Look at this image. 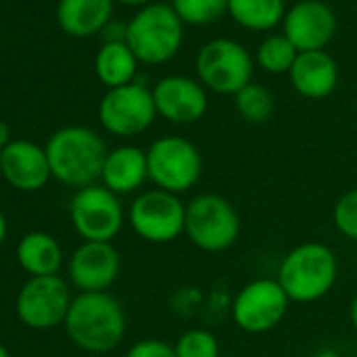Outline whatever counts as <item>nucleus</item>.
<instances>
[{
  "label": "nucleus",
  "instance_id": "1",
  "mask_svg": "<svg viewBox=\"0 0 357 357\" xmlns=\"http://www.w3.org/2000/svg\"><path fill=\"white\" fill-rule=\"evenodd\" d=\"M63 328L78 349L107 353L126 334V313L109 292H80L70 305Z\"/></svg>",
  "mask_w": 357,
  "mask_h": 357
},
{
  "label": "nucleus",
  "instance_id": "2",
  "mask_svg": "<svg viewBox=\"0 0 357 357\" xmlns=\"http://www.w3.org/2000/svg\"><path fill=\"white\" fill-rule=\"evenodd\" d=\"M45 149L53 178L74 190H82L99 181L109 151L99 132L89 126L59 128L51 135Z\"/></svg>",
  "mask_w": 357,
  "mask_h": 357
},
{
  "label": "nucleus",
  "instance_id": "3",
  "mask_svg": "<svg viewBox=\"0 0 357 357\" xmlns=\"http://www.w3.org/2000/svg\"><path fill=\"white\" fill-rule=\"evenodd\" d=\"M275 280L290 303H315L334 288L338 259L328 244L303 242L282 259Z\"/></svg>",
  "mask_w": 357,
  "mask_h": 357
},
{
  "label": "nucleus",
  "instance_id": "4",
  "mask_svg": "<svg viewBox=\"0 0 357 357\" xmlns=\"http://www.w3.org/2000/svg\"><path fill=\"white\" fill-rule=\"evenodd\" d=\"M185 24L166 3L141 7L126 24L124 43L130 47L139 63L162 66L170 61L183 45Z\"/></svg>",
  "mask_w": 357,
  "mask_h": 357
},
{
  "label": "nucleus",
  "instance_id": "5",
  "mask_svg": "<svg viewBox=\"0 0 357 357\" xmlns=\"http://www.w3.org/2000/svg\"><path fill=\"white\" fill-rule=\"evenodd\" d=\"M149 181L168 194L181 196L198 185L204 160L200 149L185 137L164 135L147 149Z\"/></svg>",
  "mask_w": 357,
  "mask_h": 357
},
{
  "label": "nucleus",
  "instance_id": "6",
  "mask_svg": "<svg viewBox=\"0 0 357 357\" xmlns=\"http://www.w3.org/2000/svg\"><path fill=\"white\" fill-rule=\"evenodd\" d=\"M242 231L236 206L219 194H200L188 202L185 236L204 252H223L231 248Z\"/></svg>",
  "mask_w": 357,
  "mask_h": 357
},
{
  "label": "nucleus",
  "instance_id": "7",
  "mask_svg": "<svg viewBox=\"0 0 357 357\" xmlns=\"http://www.w3.org/2000/svg\"><path fill=\"white\" fill-rule=\"evenodd\" d=\"M255 61L250 53L231 38L208 40L196 55V76L206 91L238 95L252 80Z\"/></svg>",
  "mask_w": 357,
  "mask_h": 357
},
{
  "label": "nucleus",
  "instance_id": "8",
  "mask_svg": "<svg viewBox=\"0 0 357 357\" xmlns=\"http://www.w3.org/2000/svg\"><path fill=\"white\" fill-rule=\"evenodd\" d=\"M188 204L158 188L141 192L128 206L130 229L149 244H168L185 234Z\"/></svg>",
  "mask_w": 357,
  "mask_h": 357
},
{
  "label": "nucleus",
  "instance_id": "9",
  "mask_svg": "<svg viewBox=\"0 0 357 357\" xmlns=\"http://www.w3.org/2000/svg\"><path fill=\"white\" fill-rule=\"evenodd\" d=\"M70 221L84 242H114L124 227L126 215L120 196L95 183L76 190L72 196Z\"/></svg>",
  "mask_w": 357,
  "mask_h": 357
},
{
  "label": "nucleus",
  "instance_id": "10",
  "mask_svg": "<svg viewBox=\"0 0 357 357\" xmlns=\"http://www.w3.org/2000/svg\"><path fill=\"white\" fill-rule=\"evenodd\" d=\"M290 298L275 278H259L244 284L231 301V319L246 334H265L280 326Z\"/></svg>",
  "mask_w": 357,
  "mask_h": 357
},
{
  "label": "nucleus",
  "instance_id": "11",
  "mask_svg": "<svg viewBox=\"0 0 357 357\" xmlns=\"http://www.w3.org/2000/svg\"><path fill=\"white\" fill-rule=\"evenodd\" d=\"M158 118L151 89L141 82L109 89L99 101V122L114 137H137Z\"/></svg>",
  "mask_w": 357,
  "mask_h": 357
},
{
  "label": "nucleus",
  "instance_id": "12",
  "mask_svg": "<svg viewBox=\"0 0 357 357\" xmlns=\"http://www.w3.org/2000/svg\"><path fill=\"white\" fill-rule=\"evenodd\" d=\"M74 296L59 275L30 278L17 292L15 311L24 326L32 330H51L66 324Z\"/></svg>",
  "mask_w": 357,
  "mask_h": 357
},
{
  "label": "nucleus",
  "instance_id": "13",
  "mask_svg": "<svg viewBox=\"0 0 357 357\" xmlns=\"http://www.w3.org/2000/svg\"><path fill=\"white\" fill-rule=\"evenodd\" d=\"M155 112L172 124H194L208 112V91L196 78L166 76L151 89Z\"/></svg>",
  "mask_w": 357,
  "mask_h": 357
},
{
  "label": "nucleus",
  "instance_id": "14",
  "mask_svg": "<svg viewBox=\"0 0 357 357\" xmlns=\"http://www.w3.org/2000/svg\"><path fill=\"white\" fill-rule=\"evenodd\" d=\"M282 30L298 53L326 51L336 34V15L321 0H301L286 11Z\"/></svg>",
  "mask_w": 357,
  "mask_h": 357
},
{
  "label": "nucleus",
  "instance_id": "15",
  "mask_svg": "<svg viewBox=\"0 0 357 357\" xmlns=\"http://www.w3.org/2000/svg\"><path fill=\"white\" fill-rule=\"evenodd\" d=\"M120 267L122 261L112 242H82L70 257L68 275L80 292H107Z\"/></svg>",
  "mask_w": 357,
  "mask_h": 357
},
{
  "label": "nucleus",
  "instance_id": "16",
  "mask_svg": "<svg viewBox=\"0 0 357 357\" xmlns=\"http://www.w3.org/2000/svg\"><path fill=\"white\" fill-rule=\"evenodd\" d=\"M0 176L17 192H40L53 178L47 149L34 141L13 139L0 149Z\"/></svg>",
  "mask_w": 357,
  "mask_h": 357
},
{
  "label": "nucleus",
  "instance_id": "17",
  "mask_svg": "<svg viewBox=\"0 0 357 357\" xmlns=\"http://www.w3.org/2000/svg\"><path fill=\"white\" fill-rule=\"evenodd\" d=\"M99 181L116 196L139 192L143 183L149 181L147 151H143L137 145H120L109 149Z\"/></svg>",
  "mask_w": 357,
  "mask_h": 357
},
{
  "label": "nucleus",
  "instance_id": "18",
  "mask_svg": "<svg viewBox=\"0 0 357 357\" xmlns=\"http://www.w3.org/2000/svg\"><path fill=\"white\" fill-rule=\"evenodd\" d=\"M288 76L301 97L326 99L334 93L338 84V66L334 57L326 51L298 53Z\"/></svg>",
  "mask_w": 357,
  "mask_h": 357
},
{
  "label": "nucleus",
  "instance_id": "19",
  "mask_svg": "<svg viewBox=\"0 0 357 357\" xmlns=\"http://www.w3.org/2000/svg\"><path fill=\"white\" fill-rule=\"evenodd\" d=\"M15 257L20 267L30 278L59 275V269L63 265V248L57 238L47 231L26 234L15 248Z\"/></svg>",
  "mask_w": 357,
  "mask_h": 357
},
{
  "label": "nucleus",
  "instance_id": "20",
  "mask_svg": "<svg viewBox=\"0 0 357 357\" xmlns=\"http://www.w3.org/2000/svg\"><path fill=\"white\" fill-rule=\"evenodd\" d=\"M114 0H59L57 22L63 32L84 38L107 28Z\"/></svg>",
  "mask_w": 357,
  "mask_h": 357
},
{
  "label": "nucleus",
  "instance_id": "21",
  "mask_svg": "<svg viewBox=\"0 0 357 357\" xmlns=\"http://www.w3.org/2000/svg\"><path fill=\"white\" fill-rule=\"evenodd\" d=\"M139 59L124 40H105L95 57V74L109 89L135 82Z\"/></svg>",
  "mask_w": 357,
  "mask_h": 357
},
{
  "label": "nucleus",
  "instance_id": "22",
  "mask_svg": "<svg viewBox=\"0 0 357 357\" xmlns=\"http://www.w3.org/2000/svg\"><path fill=\"white\" fill-rule=\"evenodd\" d=\"M286 0H229L227 13L231 20L252 32H267L284 22Z\"/></svg>",
  "mask_w": 357,
  "mask_h": 357
},
{
  "label": "nucleus",
  "instance_id": "23",
  "mask_svg": "<svg viewBox=\"0 0 357 357\" xmlns=\"http://www.w3.org/2000/svg\"><path fill=\"white\" fill-rule=\"evenodd\" d=\"M296 57H298L296 47L284 34L267 36L259 45V49H257V63H259V68L265 70L267 74H273V76L290 74Z\"/></svg>",
  "mask_w": 357,
  "mask_h": 357
},
{
  "label": "nucleus",
  "instance_id": "24",
  "mask_svg": "<svg viewBox=\"0 0 357 357\" xmlns=\"http://www.w3.org/2000/svg\"><path fill=\"white\" fill-rule=\"evenodd\" d=\"M234 101H236L238 114L250 124L267 122L275 107L273 95L269 93V89H265L263 84H257V82L246 84L238 95H234Z\"/></svg>",
  "mask_w": 357,
  "mask_h": 357
},
{
  "label": "nucleus",
  "instance_id": "25",
  "mask_svg": "<svg viewBox=\"0 0 357 357\" xmlns=\"http://www.w3.org/2000/svg\"><path fill=\"white\" fill-rule=\"evenodd\" d=\"M229 0H172L170 7L188 26H204L227 13Z\"/></svg>",
  "mask_w": 357,
  "mask_h": 357
},
{
  "label": "nucleus",
  "instance_id": "26",
  "mask_svg": "<svg viewBox=\"0 0 357 357\" xmlns=\"http://www.w3.org/2000/svg\"><path fill=\"white\" fill-rule=\"evenodd\" d=\"M174 353L176 357H219L221 344L211 330L192 328L176 338Z\"/></svg>",
  "mask_w": 357,
  "mask_h": 357
},
{
  "label": "nucleus",
  "instance_id": "27",
  "mask_svg": "<svg viewBox=\"0 0 357 357\" xmlns=\"http://www.w3.org/2000/svg\"><path fill=\"white\" fill-rule=\"evenodd\" d=\"M332 223L340 236L357 242V188L336 200L332 208Z\"/></svg>",
  "mask_w": 357,
  "mask_h": 357
},
{
  "label": "nucleus",
  "instance_id": "28",
  "mask_svg": "<svg viewBox=\"0 0 357 357\" xmlns=\"http://www.w3.org/2000/svg\"><path fill=\"white\" fill-rule=\"evenodd\" d=\"M124 357H176L174 344L160 338H143L137 340Z\"/></svg>",
  "mask_w": 357,
  "mask_h": 357
},
{
  "label": "nucleus",
  "instance_id": "29",
  "mask_svg": "<svg viewBox=\"0 0 357 357\" xmlns=\"http://www.w3.org/2000/svg\"><path fill=\"white\" fill-rule=\"evenodd\" d=\"M11 141H13L11 139V126L0 120V149H5Z\"/></svg>",
  "mask_w": 357,
  "mask_h": 357
},
{
  "label": "nucleus",
  "instance_id": "30",
  "mask_svg": "<svg viewBox=\"0 0 357 357\" xmlns=\"http://www.w3.org/2000/svg\"><path fill=\"white\" fill-rule=\"evenodd\" d=\"M7 236H9V223H7V217H5V213L0 211V246L5 244Z\"/></svg>",
  "mask_w": 357,
  "mask_h": 357
},
{
  "label": "nucleus",
  "instance_id": "31",
  "mask_svg": "<svg viewBox=\"0 0 357 357\" xmlns=\"http://www.w3.org/2000/svg\"><path fill=\"white\" fill-rule=\"evenodd\" d=\"M349 319H351L353 330L357 332V292H355V296L351 301V307H349Z\"/></svg>",
  "mask_w": 357,
  "mask_h": 357
},
{
  "label": "nucleus",
  "instance_id": "32",
  "mask_svg": "<svg viewBox=\"0 0 357 357\" xmlns=\"http://www.w3.org/2000/svg\"><path fill=\"white\" fill-rule=\"evenodd\" d=\"M118 3H122V5H130V7H147V5L155 3V0H118Z\"/></svg>",
  "mask_w": 357,
  "mask_h": 357
},
{
  "label": "nucleus",
  "instance_id": "33",
  "mask_svg": "<svg viewBox=\"0 0 357 357\" xmlns=\"http://www.w3.org/2000/svg\"><path fill=\"white\" fill-rule=\"evenodd\" d=\"M309 357H338V353H336L334 349H319V351H315V353L309 355Z\"/></svg>",
  "mask_w": 357,
  "mask_h": 357
},
{
  "label": "nucleus",
  "instance_id": "34",
  "mask_svg": "<svg viewBox=\"0 0 357 357\" xmlns=\"http://www.w3.org/2000/svg\"><path fill=\"white\" fill-rule=\"evenodd\" d=\"M0 357H11V355H9V349H7L3 342H0Z\"/></svg>",
  "mask_w": 357,
  "mask_h": 357
}]
</instances>
